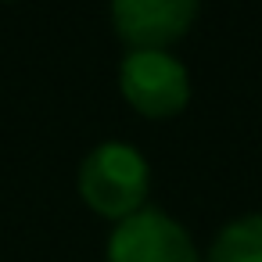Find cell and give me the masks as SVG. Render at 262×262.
Listing matches in <instances>:
<instances>
[{
	"label": "cell",
	"mask_w": 262,
	"mask_h": 262,
	"mask_svg": "<svg viewBox=\"0 0 262 262\" xmlns=\"http://www.w3.org/2000/svg\"><path fill=\"white\" fill-rule=\"evenodd\" d=\"M79 198L86 208L108 219H129L133 212L144 208L147 190H151V165L144 151H137L126 140H101L76 172Z\"/></svg>",
	"instance_id": "1"
},
{
	"label": "cell",
	"mask_w": 262,
	"mask_h": 262,
	"mask_svg": "<svg viewBox=\"0 0 262 262\" xmlns=\"http://www.w3.org/2000/svg\"><path fill=\"white\" fill-rule=\"evenodd\" d=\"M122 97L147 119H172L190 101V72L169 51H129L119 65Z\"/></svg>",
	"instance_id": "2"
},
{
	"label": "cell",
	"mask_w": 262,
	"mask_h": 262,
	"mask_svg": "<svg viewBox=\"0 0 262 262\" xmlns=\"http://www.w3.org/2000/svg\"><path fill=\"white\" fill-rule=\"evenodd\" d=\"M108 262H201L190 233L162 208H140L108 237Z\"/></svg>",
	"instance_id": "3"
},
{
	"label": "cell",
	"mask_w": 262,
	"mask_h": 262,
	"mask_svg": "<svg viewBox=\"0 0 262 262\" xmlns=\"http://www.w3.org/2000/svg\"><path fill=\"white\" fill-rule=\"evenodd\" d=\"M194 0H115L108 8L115 36L129 51H165L198 18Z\"/></svg>",
	"instance_id": "4"
},
{
	"label": "cell",
	"mask_w": 262,
	"mask_h": 262,
	"mask_svg": "<svg viewBox=\"0 0 262 262\" xmlns=\"http://www.w3.org/2000/svg\"><path fill=\"white\" fill-rule=\"evenodd\" d=\"M205 262H262V212L226 223L215 233Z\"/></svg>",
	"instance_id": "5"
}]
</instances>
